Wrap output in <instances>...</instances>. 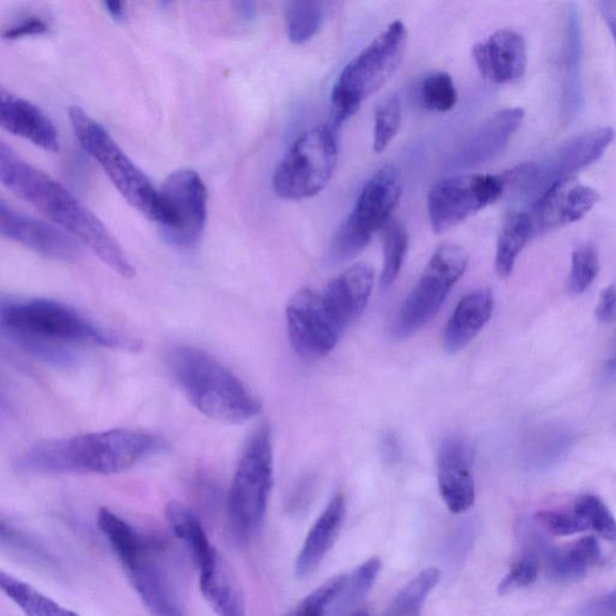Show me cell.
Segmentation results:
<instances>
[{
  "mask_svg": "<svg viewBox=\"0 0 616 616\" xmlns=\"http://www.w3.org/2000/svg\"><path fill=\"white\" fill-rule=\"evenodd\" d=\"M0 180L13 195L49 217L82 242L112 271L125 278L136 275L123 248L100 219L60 182L28 165L6 142L0 143Z\"/></svg>",
  "mask_w": 616,
  "mask_h": 616,
  "instance_id": "obj_1",
  "label": "cell"
},
{
  "mask_svg": "<svg viewBox=\"0 0 616 616\" xmlns=\"http://www.w3.org/2000/svg\"><path fill=\"white\" fill-rule=\"evenodd\" d=\"M159 448L150 434L111 429L37 444L21 454L14 467L29 475L110 476L128 471Z\"/></svg>",
  "mask_w": 616,
  "mask_h": 616,
  "instance_id": "obj_2",
  "label": "cell"
},
{
  "mask_svg": "<svg viewBox=\"0 0 616 616\" xmlns=\"http://www.w3.org/2000/svg\"><path fill=\"white\" fill-rule=\"evenodd\" d=\"M3 329L29 351L58 364L70 361L66 345L137 350L140 344L106 329L69 305L48 299L3 300Z\"/></svg>",
  "mask_w": 616,
  "mask_h": 616,
  "instance_id": "obj_3",
  "label": "cell"
},
{
  "mask_svg": "<svg viewBox=\"0 0 616 616\" xmlns=\"http://www.w3.org/2000/svg\"><path fill=\"white\" fill-rule=\"evenodd\" d=\"M167 364L175 384L203 416L239 425L261 413L257 396L208 351L181 346L170 351Z\"/></svg>",
  "mask_w": 616,
  "mask_h": 616,
  "instance_id": "obj_4",
  "label": "cell"
},
{
  "mask_svg": "<svg viewBox=\"0 0 616 616\" xmlns=\"http://www.w3.org/2000/svg\"><path fill=\"white\" fill-rule=\"evenodd\" d=\"M98 526L143 606L158 616L182 615L180 597L167 562L166 543L138 530L109 508L100 509Z\"/></svg>",
  "mask_w": 616,
  "mask_h": 616,
  "instance_id": "obj_5",
  "label": "cell"
},
{
  "mask_svg": "<svg viewBox=\"0 0 616 616\" xmlns=\"http://www.w3.org/2000/svg\"><path fill=\"white\" fill-rule=\"evenodd\" d=\"M407 47V28L394 21L341 71L331 90L330 126L339 131L362 102L380 90L400 67Z\"/></svg>",
  "mask_w": 616,
  "mask_h": 616,
  "instance_id": "obj_6",
  "label": "cell"
},
{
  "mask_svg": "<svg viewBox=\"0 0 616 616\" xmlns=\"http://www.w3.org/2000/svg\"><path fill=\"white\" fill-rule=\"evenodd\" d=\"M274 488V447L268 425L248 443L231 480L227 515L231 536L251 539L266 519Z\"/></svg>",
  "mask_w": 616,
  "mask_h": 616,
  "instance_id": "obj_7",
  "label": "cell"
},
{
  "mask_svg": "<svg viewBox=\"0 0 616 616\" xmlns=\"http://www.w3.org/2000/svg\"><path fill=\"white\" fill-rule=\"evenodd\" d=\"M166 518L175 536L185 543L192 555L199 572L201 594L211 608L219 615H244L239 586L195 513L178 501H171L166 508Z\"/></svg>",
  "mask_w": 616,
  "mask_h": 616,
  "instance_id": "obj_8",
  "label": "cell"
},
{
  "mask_svg": "<svg viewBox=\"0 0 616 616\" xmlns=\"http://www.w3.org/2000/svg\"><path fill=\"white\" fill-rule=\"evenodd\" d=\"M69 119L83 150L105 171L121 196L146 218L156 221L158 190L123 152L109 131L79 107L69 109Z\"/></svg>",
  "mask_w": 616,
  "mask_h": 616,
  "instance_id": "obj_9",
  "label": "cell"
},
{
  "mask_svg": "<svg viewBox=\"0 0 616 616\" xmlns=\"http://www.w3.org/2000/svg\"><path fill=\"white\" fill-rule=\"evenodd\" d=\"M336 135L330 125H320L292 142L274 173L272 188L278 198L308 199L328 186L339 159Z\"/></svg>",
  "mask_w": 616,
  "mask_h": 616,
  "instance_id": "obj_10",
  "label": "cell"
},
{
  "mask_svg": "<svg viewBox=\"0 0 616 616\" xmlns=\"http://www.w3.org/2000/svg\"><path fill=\"white\" fill-rule=\"evenodd\" d=\"M467 266L468 256L460 246L444 245L437 249L394 320L395 340L408 339L429 325Z\"/></svg>",
  "mask_w": 616,
  "mask_h": 616,
  "instance_id": "obj_11",
  "label": "cell"
},
{
  "mask_svg": "<svg viewBox=\"0 0 616 616\" xmlns=\"http://www.w3.org/2000/svg\"><path fill=\"white\" fill-rule=\"evenodd\" d=\"M615 138L613 128H596L572 138L546 160L531 161L505 172L506 189H516L531 203L557 181L592 166L609 148Z\"/></svg>",
  "mask_w": 616,
  "mask_h": 616,
  "instance_id": "obj_12",
  "label": "cell"
},
{
  "mask_svg": "<svg viewBox=\"0 0 616 616\" xmlns=\"http://www.w3.org/2000/svg\"><path fill=\"white\" fill-rule=\"evenodd\" d=\"M403 195L401 172L394 166L379 169L361 190L354 211L336 232L331 258L346 261L364 251L389 221Z\"/></svg>",
  "mask_w": 616,
  "mask_h": 616,
  "instance_id": "obj_13",
  "label": "cell"
},
{
  "mask_svg": "<svg viewBox=\"0 0 616 616\" xmlns=\"http://www.w3.org/2000/svg\"><path fill=\"white\" fill-rule=\"evenodd\" d=\"M208 188L195 170L172 172L158 190L156 221L167 240L189 248L199 242L208 219Z\"/></svg>",
  "mask_w": 616,
  "mask_h": 616,
  "instance_id": "obj_14",
  "label": "cell"
},
{
  "mask_svg": "<svg viewBox=\"0 0 616 616\" xmlns=\"http://www.w3.org/2000/svg\"><path fill=\"white\" fill-rule=\"evenodd\" d=\"M506 192L503 175L469 173L437 182L428 196L433 230L444 234L500 200Z\"/></svg>",
  "mask_w": 616,
  "mask_h": 616,
  "instance_id": "obj_15",
  "label": "cell"
},
{
  "mask_svg": "<svg viewBox=\"0 0 616 616\" xmlns=\"http://www.w3.org/2000/svg\"><path fill=\"white\" fill-rule=\"evenodd\" d=\"M289 341L306 360L331 354L345 329L331 315L321 291L302 288L290 299L286 310Z\"/></svg>",
  "mask_w": 616,
  "mask_h": 616,
  "instance_id": "obj_16",
  "label": "cell"
},
{
  "mask_svg": "<svg viewBox=\"0 0 616 616\" xmlns=\"http://www.w3.org/2000/svg\"><path fill=\"white\" fill-rule=\"evenodd\" d=\"M474 464L475 450L465 437L451 435L439 446L438 490L453 515H463L475 505Z\"/></svg>",
  "mask_w": 616,
  "mask_h": 616,
  "instance_id": "obj_17",
  "label": "cell"
},
{
  "mask_svg": "<svg viewBox=\"0 0 616 616\" xmlns=\"http://www.w3.org/2000/svg\"><path fill=\"white\" fill-rule=\"evenodd\" d=\"M0 231L4 238L50 259L74 262L82 256L78 240L67 231L23 215L4 200L0 202Z\"/></svg>",
  "mask_w": 616,
  "mask_h": 616,
  "instance_id": "obj_18",
  "label": "cell"
},
{
  "mask_svg": "<svg viewBox=\"0 0 616 616\" xmlns=\"http://www.w3.org/2000/svg\"><path fill=\"white\" fill-rule=\"evenodd\" d=\"M598 199L596 190L576 182L572 176L557 181L531 203L529 212L536 235L580 221L593 210Z\"/></svg>",
  "mask_w": 616,
  "mask_h": 616,
  "instance_id": "obj_19",
  "label": "cell"
},
{
  "mask_svg": "<svg viewBox=\"0 0 616 616\" xmlns=\"http://www.w3.org/2000/svg\"><path fill=\"white\" fill-rule=\"evenodd\" d=\"M473 56L481 77L495 85L515 83L525 76L526 42L511 29H500L488 40L478 42Z\"/></svg>",
  "mask_w": 616,
  "mask_h": 616,
  "instance_id": "obj_20",
  "label": "cell"
},
{
  "mask_svg": "<svg viewBox=\"0 0 616 616\" xmlns=\"http://www.w3.org/2000/svg\"><path fill=\"white\" fill-rule=\"evenodd\" d=\"M525 112L520 108L496 112L463 143L456 157L461 168H475L501 155L520 128Z\"/></svg>",
  "mask_w": 616,
  "mask_h": 616,
  "instance_id": "obj_21",
  "label": "cell"
},
{
  "mask_svg": "<svg viewBox=\"0 0 616 616\" xmlns=\"http://www.w3.org/2000/svg\"><path fill=\"white\" fill-rule=\"evenodd\" d=\"M374 282V269L368 264H357L335 277L321 291L331 315L345 330L365 311Z\"/></svg>",
  "mask_w": 616,
  "mask_h": 616,
  "instance_id": "obj_22",
  "label": "cell"
},
{
  "mask_svg": "<svg viewBox=\"0 0 616 616\" xmlns=\"http://www.w3.org/2000/svg\"><path fill=\"white\" fill-rule=\"evenodd\" d=\"M0 125L43 151H60V138L49 117L31 101L4 90L0 93Z\"/></svg>",
  "mask_w": 616,
  "mask_h": 616,
  "instance_id": "obj_23",
  "label": "cell"
},
{
  "mask_svg": "<svg viewBox=\"0 0 616 616\" xmlns=\"http://www.w3.org/2000/svg\"><path fill=\"white\" fill-rule=\"evenodd\" d=\"M494 311V296L489 288L466 295L447 321L444 347L449 355L459 354L488 325Z\"/></svg>",
  "mask_w": 616,
  "mask_h": 616,
  "instance_id": "obj_24",
  "label": "cell"
},
{
  "mask_svg": "<svg viewBox=\"0 0 616 616\" xmlns=\"http://www.w3.org/2000/svg\"><path fill=\"white\" fill-rule=\"evenodd\" d=\"M346 516L344 494L335 495L308 533L296 563V575L306 578L314 574L339 537Z\"/></svg>",
  "mask_w": 616,
  "mask_h": 616,
  "instance_id": "obj_25",
  "label": "cell"
},
{
  "mask_svg": "<svg viewBox=\"0 0 616 616\" xmlns=\"http://www.w3.org/2000/svg\"><path fill=\"white\" fill-rule=\"evenodd\" d=\"M582 21L575 6L567 10L560 52L562 109L566 120L574 119L582 107Z\"/></svg>",
  "mask_w": 616,
  "mask_h": 616,
  "instance_id": "obj_26",
  "label": "cell"
},
{
  "mask_svg": "<svg viewBox=\"0 0 616 616\" xmlns=\"http://www.w3.org/2000/svg\"><path fill=\"white\" fill-rule=\"evenodd\" d=\"M549 576L559 582L583 579L592 567L603 560V549L594 536L583 537L565 548L547 549Z\"/></svg>",
  "mask_w": 616,
  "mask_h": 616,
  "instance_id": "obj_27",
  "label": "cell"
},
{
  "mask_svg": "<svg viewBox=\"0 0 616 616\" xmlns=\"http://www.w3.org/2000/svg\"><path fill=\"white\" fill-rule=\"evenodd\" d=\"M534 237L536 231L529 211L507 215L497 239L495 271L498 277L508 278L511 275L518 256Z\"/></svg>",
  "mask_w": 616,
  "mask_h": 616,
  "instance_id": "obj_28",
  "label": "cell"
},
{
  "mask_svg": "<svg viewBox=\"0 0 616 616\" xmlns=\"http://www.w3.org/2000/svg\"><path fill=\"white\" fill-rule=\"evenodd\" d=\"M0 586L3 593L17 604L26 614L32 616H68L77 615L61 605H58L47 595L41 594L33 586L7 574H0Z\"/></svg>",
  "mask_w": 616,
  "mask_h": 616,
  "instance_id": "obj_29",
  "label": "cell"
},
{
  "mask_svg": "<svg viewBox=\"0 0 616 616\" xmlns=\"http://www.w3.org/2000/svg\"><path fill=\"white\" fill-rule=\"evenodd\" d=\"M327 0H287L286 28L296 46L310 41L325 19Z\"/></svg>",
  "mask_w": 616,
  "mask_h": 616,
  "instance_id": "obj_30",
  "label": "cell"
},
{
  "mask_svg": "<svg viewBox=\"0 0 616 616\" xmlns=\"http://www.w3.org/2000/svg\"><path fill=\"white\" fill-rule=\"evenodd\" d=\"M441 580V570L430 567L408 582L388 607V615L418 616L428 597Z\"/></svg>",
  "mask_w": 616,
  "mask_h": 616,
  "instance_id": "obj_31",
  "label": "cell"
},
{
  "mask_svg": "<svg viewBox=\"0 0 616 616\" xmlns=\"http://www.w3.org/2000/svg\"><path fill=\"white\" fill-rule=\"evenodd\" d=\"M380 568H382V562L379 560V557H370L351 574H347L341 594L330 614H347L362 603V599L372 590Z\"/></svg>",
  "mask_w": 616,
  "mask_h": 616,
  "instance_id": "obj_32",
  "label": "cell"
},
{
  "mask_svg": "<svg viewBox=\"0 0 616 616\" xmlns=\"http://www.w3.org/2000/svg\"><path fill=\"white\" fill-rule=\"evenodd\" d=\"M384 242V271L380 284L385 288L390 287L399 277L408 249V232L405 226L395 219L380 229Z\"/></svg>",
  "mask_w": 616,
  "mask_h": 616,
  "instance_id": "obj_33",
  "label": "cell"
},
{
  "mask_svg": "<svg viewBox=\"0 0 616 616\" xmlns=\"http://www.w3.org/2000/svg\"><path fill=\"white\" fill-rule=\"evenodd\" d=\"M421 106L434 112H448L457 106L458 92L448 72L436 71L425 77L418 88Z\"/></svg>",
  "mask_w": 616,
  "mask_h": 616,
  "instance_id": "obj_34",
  "label": "cell"
},
{
  "mask_svg": "<svg viewBox=\"0 0 616 616\" xmlns=\"http://www.w3.org/2000/svg\"><path fill=\"white\" fill-rule=\"evenodd\" d=\"M574 509L584 519L589 530L600 537L616 543V520L606 504L595 495H584L578 498Z\"/></svg>",
  "mask_w": 616,
  "mask_h": 616,
  "instance_id": "obj_35",
  "label": "cell"
},
{
  "mask_svg": "<svg viewBox=\"0 0 616 616\" xmlns=\"http://www.w3.org/2000/svg\"><path fill=\"white\" fill-rule=\"evenodd\" d=\"M599 271V259L596 248L584 245L576 248L570 260L569 291L572 295H582L596 280Z\"/></svg>",
  "mask_w": 616,
  "mask_h": 616,
  "instance_id": "obj_36",
  "label": "cell"
},
{
  "mask_svg": "<svg viewBox=\"0 0 616 616\" xmlns=\"http://www.w3.org/2000/svg\"><path fill=\"white\" fill-rule=\"evenodd\" d=\"M401 126V101L393 96L378 106L375 115L374 150L382 153Z\"/></svg>",
  "mask_w": 616,
  "mask_h": 616,
  "instance_id": "obj_37",
  "label": "cell"
},
{
  "mask_svg": "<svg viewBox=\"0 0 616 616\" xmlns=\"http://www.w3.org/2000/svg\"><path fill=\"white\" fill-rule=\"evenodd\" d=\"M347 579V574H341L330 578L328 582L319 586L314 593L301 600L292 614L305 616H318L330 614L337 598H339L344 585Z\"/></svg>",
  "mask_w": 616,
  "mask_h": 616,
  "instance_id": "obj_38",
  "label": "cell"
},
{
  "mask_svg": "<svg viewBox=\"0 0 616 616\" xmlns=\"http://www.w3.org/2000/svg\"><path fill=\"white\" fill-rule=\"evenodd\" d=\"M536 521L553 536H574L589 530V526L574 508L538 511Z\"/></svg>",
  "mask_w": 616,
  "mask_h": 616,
  "instance_id": "obj_39",
  "label": "cell"
},
{
  "mask_svg": "<svg viewBox=\"0 0 616 616\" xmlns=\"http://www.w3.org/2000/svg\"><path fill=\"white\" fill-rule=\"evenodd\" d=\"M539 562L534 552L524 554L498 585V595L506 596L525 586L531 585L538 577Z\"/></svg>",
  "mask_w": 616,
  "mask_h": 616,
  "instance_id": "obj_40",
  "label": "cell"
},
{
  "mask_svg": "<svg viewBox=\"0 0 616 616\" xmlns=\"http://www.w3.org/2000/svg\"><path fill=\"white\" fill-rule=\"evenodd\" d=\"M49 32V26L38 17H28L4 29L6 40H19L27 37L43 36Z\"/></svg>",
  "mask_w": 616,
  "mask_h": 616,
  "instance_id": "obj_41",
  "label": "cell"
},
{
  "mask_svg": "<svg viewBox=\"0 0 616 616\" xmlns=\"http://www.w3.org/2000/svg\"><path fill=\"white\" fill-rule=\"evenodd\" d=\"M596 317L600 322H612L616 319V287L609 286L603 292L596 307Z\"/></svg>",
  "mask_w": 616,
  "mask_h": 616,
  "instance_id": "obj_42",
  "label": "cell"
},
{
  "mask_svg": "<svg viewBox=\"0 0 616 616\" xmlns=\"http://www.w3.org/2000/svg\"><path fill=\"white\" fill-rule=\"evenodd\" d=\"M588 613L594 615H616V590L598 598L589 607Z\"/></svg>",
  "mask_w": 616,
  "mask_h": 616,
  "instance_id": "obj_43",
  "label": "cell"
},
{
  "mask_svg": "<svg viewBox=\"0 0 616 616\" xmlns=\"http://www.w3.org/2000/svg\"><path fill=\"white\" fill-rule=\"evenodd\" d=\"M598 6L616 47V0H598Z\"/></svg>",
  "mask_w": 616,
  "mask_h": 616,
  "instance_id": "obj_44",
  "label": "cell"
},
{
  "mask_svg": "<svg viewBox=\"0 0 616 616\" xmlns=\"http://www.w3.org/2000/svg\"><path fill=\"white\" fill-rule=\"evenodd\" d=\"M102 3L115 21L125 19V0H102Z\"/></svg>",
  "mask_w": 616,
  "mask_h": 616,
  "instance_id": "obj_45",
  "label": "cell"
},
{
  "mask_svg": "<svg viewBox=\"0 0 616 616\" xmlns=\"http://www.w3.org/2000/svg\"><path fill=\"white\" fill-rule=\"evenodd\" d=\"M237 11L246 21H251L256 14V0H237Z\"/></svg>",
  "mask_w": 616,
  "mask_h": 616,
  "instance_id": "obj_46",
  "label": "cell"
},
{
  "mask_svg": "<svg viewBox=\"0 0 616 616\" xmlns=\"http://www.w3.org/2000/svg\"><path fill=\"white\" fill-rule=\"evenodd\" d=\"M608 371H609V374H612V375H615V374H616V354H615V356L612 358V360H610L609 364H608Z\"/></svg>",
  "mask_w": 616,
  "mask_h": 616,
  "instance_id": "obj_47",
  "label": "cell"
},
{
  "mask_svg": "<svg viewBox=\"0 0 616 616\" xmlns=\"http://www.w3.org/2000/svg\"><path fill=\"white\" fill-rule=\"evenodd\" d=\"M161 2L168 4V3L172 2V0H161Z\"/></svg>",
  "mask_w": 616,
  "mask_h": 616,
  "instance_id": "obj_48",
  "label": "cell"
}]
</instances>
